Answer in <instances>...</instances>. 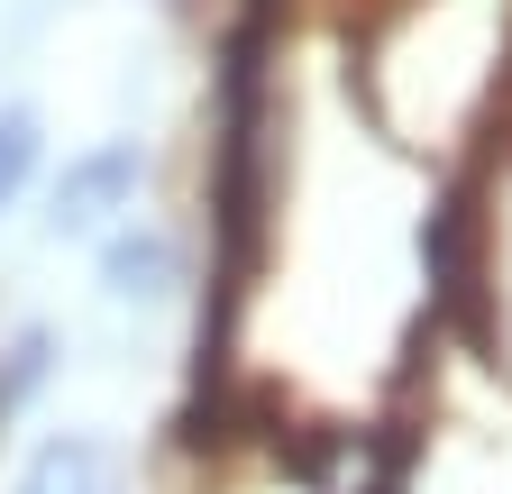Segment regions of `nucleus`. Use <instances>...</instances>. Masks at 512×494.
Masks as SVG:
<instances>
[{
    "label": "nucleus",
    "mask_w": 512,
    "mask_h": 494,
    "mask_svg": "<svg viewBox=\"0 0 512 494\" xmlns=\"http://www.w3.org/2000/svg\"><path fill=\"white\" fill-rule=\"evenodd\" d=\"M174 275V247L156 238V229H119L110 247H101V284L110 293H156Z\"/></svg>",
    "instance_id": "nucleus-3"
},
{
    "label": "nucleus",
    "mask_w": 512,
    "mask_h": 494,
    "mask_svg": "<svg viewBox=\"0 0 512 494\" xmlns=\"http://www.w3.org/2000/svg\"><path fill=\"white\" fill-rule=\"evenodd\" d=\"M19 494H110V449L101 440H46L37 458H28V476H19Z\"/></svg>",
    "instance_id": "nucleus-2"
},
{
    "label": "nucleus",
    "mask_w": 512,
    "mask_h": 494,
    "mask_svg": "<svg viewBox=\"0 0 512 494\" xmlns=\"http://www.w3.org/2000/svg\"><path fill=\"white\" fill-rule=\"evenodd\" d=\"M37 376H46V339H37V330H28V339H19V348H10V376H0V412H10V403H19V394H28V385H37Z\"/></svg>",
    "instance_id": "nucleus-5"
},
{
    "label": "nucleus",
    "mask_w": 512,
    "mask_h": 494,
    "mask_svg": "<svg viewBox=\"0 0 512 494\" xmlns=\"http://www.w3.org/2000/svg\"><path fill=\"white\" fill-rule=\"evenodd\" d=\"M128 193H138V147H92L55 183V229H101Z\"/></svg>",
    "instance_id": "nucleus-1"
},
{
    "label": "nucleus",
    "mask_w": 512,
    "mask_h": 494,
    "mask_svg": "<svg viewBox=\"0 0 512 494\" xmlns=\"http://www.w3.org/2000/svg\"><path fill=\"white\" fill-rule=\"evenodd\" d=\"M37 174V110H0V211L28 193Z\"/></svg>",
    "instance_id": "nucleus-4"
}]
</instances>
